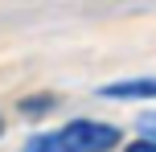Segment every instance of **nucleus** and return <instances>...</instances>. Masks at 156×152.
<instances>
[{"instance_id": "nucleus-1", "label": "nucleus", "mask_w": 156, "mask_h": 152, "mask_svg": "<svg viewBox=\"0 0 156 152\" xmlns=\"http://www.w3.org/2000/svg\"><path fill=\"white\" fill-rule=\"evenodd\" d=\"M115 148H123V132L107 119H86V115L49 132H33L21 144V152H115Z\"/></svg>"}, {"instance_id": "nucleus-2", "label": "nucleus", "mask_w": 156, "mask_h": 152, "mask_svg": "<svg viewBox=\"0 0 156 152\" xmlns=\"http://www.w3.org/2000/svg\"><path fill=\"white\" fill-rule=\"evenodd\" d=\"M99 99H111V103H148L156 99V78L144 74V78H119V82H103Z\"/></svg>"}, {"instance_id": "nucleus-3", "label": "nucleus", "mask_w": 156, "mask_h": 152, "mask_svg": "<svg viewBox=\"0 0 156 152\" xmlns=\"http://www.w3.org/2000/svg\"><path fill=\"white\" fill-rule=\"evenodd\" d=\"M16 111H21L25 119H45V115L58 111V99L54 95H25L21 103H16Z\"/></svg>"}, {"instance_id": "nucleus-4", "label": "nucleus", "mask_w": 156, "mask_h": 152, "mask_svg": "<svg viewBox=\"0 0 156 152\" xmlns=\"http://www.w3.org/2000/svg\"><path fill=\"white\" fill-rule=\"evenodd\" d=\"M119 152H156V136H148V132H144V136H136L132 144H123Z\"/></svg>"}, {"instance_id": "nucleus-5", "label": "nucleus", "mask_w": 156, "mask_h": 152, "mask_svg": "<svg viewBox=\"0 0 156 152\" xmlns=\"http://www.w3.org/2000/svg\"><path fill=\"white\" fill-rule=\"evenodd\" d=\"M140 132H156V111H144L140 115Z\"/></svg>"}, {"instance_id": "nucleus-6", "label": "nucleus", "mask_w": 156, "mask_h": 152, "mask_svg": "<svg viewBox=\"0 0 156 152\" xmlns=\"http://www.w3.org/2000/svg\"><path fill=\"white\" fill-rule=\"evenodd\" d=\"M0 136H4V115H0Z\"/></svg>"}, {"instance_id": "nucleus-7", "label": "nucleus", "mask_w": 156, "mask_h": 152, "mask_svg": "<svg viewBox=\"0 0 156 152\" xmlns=\"http://www.w3.org/2000/svg\"><path fill=\"white\" fill-rule=\"evenodd\" d=\"M148 136H156V132H148Z\"/></svg>"}]
</instances>
